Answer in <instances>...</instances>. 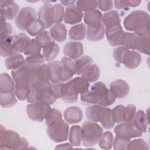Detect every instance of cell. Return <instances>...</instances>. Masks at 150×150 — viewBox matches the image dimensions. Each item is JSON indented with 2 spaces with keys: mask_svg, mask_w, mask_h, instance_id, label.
Wrapping results in <instances>:
<instances>
[{
  "mask_svg": "<svg viewBox=\"0 0 150 150\" xmlns=\"http://www.w3.org/2000/svg\"><path fill=\"white\" fill-rule=\"evenodd\" d=\"M80 100L84 105L94 104L107 107L115 102V97L104 83L98 81L87 93L81 94Z\"/></svg>",
  "mask_w": 150,
  "mask_h": 150,
  "instance_id": "cell-1",
  "label": "cell"
},
{
  "mask_svg": "<svg viewBox=\"0 0 150 150\" xmlns=\"http://www.w3.org/2000/svg\"><path fill=\"white\" fill-rule=\"evenodd\" d=\"M31 65L25 63L21 67L13 70L12 76L15 82V93L19 100H25L29 96L30 90Z\"/></svg>",
  "mask_w": 150,
  "mask_h": 150,
  "instance_id": "cell-2",
  "label": "cell"
},
{
  "mask_svg": "<svg viewBox=\"0 0 150 150\" xmlns=\"http://www.w3.org/2000/svg\"><path fill=\"white\" fill-rule=\"evenodd\" d=\"M125 28L134 33L149 32V15L142 10H136L127 15L124 21Z\"/></svg>",
  "mask_w": 150,
  "mask_h": 150,
  "instance_id": "cell-3",
  "label": "cell"
},
{
  "mask_svg": "<svg viewBox=\"0 0 150 150\" xmlns=\"http://www.w3.org/2000/svg\"><path fill=\"white\" fill-rule=\"evenodd\" d=\"M86 115L87 119L91 122H100L104 128L109 129L114 125L112 110L100 105H93L87 108Z\"/></svg>",
  "mask_w": 150,
  "mask_h": 150,
  "instance_id": "cell-4",
  "label": "cell"
},
{
  "mask_svg": "<svg viewBox=\"0 0 150 150\" xmlns=\"http://www.w3.org/2000/svg\"><path fill=\"white\" fill-rule=\"evenodd\" d=\"M123 46L128 49L149 54V32L141 33L125 32Z\"/></svg>",
  "mask_w": 150,
  "mask_h": 150,
  "instance_id": "cell-5",
  "label": "cell"
},
{
  "mask_svg": "<svg viewBox=\"0 0 150 150\" xmlns=\"http://www.w3.org/2000/svg\"><path fill=\"white\" fill-rule=\"evenodd\" d=\"M0 148L1 149H25L29 146V142L17 132L5 129L1 125Z\"/></svg>",
  "mask_w": 150,
  "mask_h": 150,
  "instance_id": "cell-6",
  "label": "cell"
},
{
  "mask_svg": "<svg viewBox=\"0 0 150 150\" xmlns=\"http://www.w3.org/2000/svg\"><path fill=\"white\" fill-rule=\"evenodd\" d=\"M103 135V128L96 122L86 121L81 127V141L84 146H92L98 143Z\"/></svg>",
  "mask_w": 150,
  "mask_h": 150,
  "instance_id": "cell-7",
  "label": "cell"
},
{
  "mask_svg": "<svg viewBox=\"0 0 150 150\" xmlns=\"http://www.w3.org/2000/svg\"><path fill=\"white\" fill-rule=\"evenodd\" d=\"M52 84L36 88H31L30 94L26 100L28 103H42L49 105L56 101L57 97L54 92Z\"/></svg>",
  "mask_w": 150,
  "mask_h": 150,
  "instance_id": "cell-8",
  "label": "cell"
},
{
  "mask_svg": "<svg viewBox=\"0 0 150 150\" xmlns=\"http://www.w3.org/2000/svg\"><path fill=\"white\" fill-rule=\"evenodd\" d=\"M52 87L58 98H62L67 103H73L77 101L79 93L72 80L65 83H54Z\"/></svg>",
  "mask_w": 150,
  "mask_h": 150,
  "instance_id": "cell-9",
  "label": "cell"
},
{
  "mask_svg": "<svg viewBox=\"0 0 150 150\" xmlns=\"http://www.w3.org/2000/svg\"><path fill=\"white\" fill-rule=\"evenodd\" d=\"M47 127V134L49 137L54 142H61L68 139L69 126L63 119L56 120Z\"/></svg>",
  "mask_w": 150,
  "mask_h": 150,
  "instance_id": "cell-10",
  "label": "cell"
},
{
  "mask_svg": "<svg viewBox=\"0 0 150 150\" xmlns=\"http://www.w3.org/2000/svg\"><path fill=\"white\" fill-rule=\"evenodd\" d=\"M50 110L49 104L42 103H33L26 106L28 117L32 120L40 122L45 120Z\"/></svg>",
  "mask_w": 150,
  "mask_h": 150,
  "instance_id": "cell-11",
  "label": "cell"
},
{
  "mask_svg": "<svg viewBox=\"0 0 150 150\" xmlns=\"http://www.w3.org/2000/svg\"><path fill=\"white\" fill-rule=\"evenodd\" d=\"M37 19V12L30 6L23 7L20 9L15 19L17 28L21 30H26L29 25Z\"/></svg>",
  "mask_w": 150,
  "mask_h": 150,
  "instance_id": "cell-12",
  "label": "cell"
},
{
  "mask_svg": "<svg viewBox=\"0 0 150 150\" xmlns=\"http://www.w3.org/2000/svg\"><path fill=\"white\" fill-rule=\"evenodd\" d=\"M114 131L116 135L130 139L142 135V132L138 129L133 121L121 122V124L115 126Z\"/></svg>",
  "mask_w": 150,
  "mask_h": 150,
  "instance_id": "cell-13",
  "label": "cell"
},
{
  "mask_svg": "<svg viewBox=\"0 0 150 150\" xmlns=\"http://www.w3.org/2000/svg\"><path fill=\"white\" fill-rule=\"evenodd\" d=\"M124 34L125 32L120 24L105 28V35L107 40L112 46H123Z\"/></svg>",
  "mask_w": 150,
  "mask_h": 150,
  "instance_id": "cell-14",
  "label": "cell"
},
{
  "mask_svg": "<svg viewBox=\"0 0 150 150\" xmlns=\"http://www.w3.org/2000/svg\"><path fill=\"white\" fill-rule=\"evenodd\" d=\"M38 15L39 19L43 23L45 29L51 27L54 22V11L51 4H44L39 9Z\"/></svg>",
  "mask_w": 150,
  "mask_h": 150,
  "instance_id": "cell-15",
  "label": "cell"
},
{
  "mask_svg": "<svg viewBox=\"0 0 150 150\" xmlns=\"http://www.w3.org/2000/svg\"><path fill=\"white\" fill-rule=\"evenodd\" d=\"M130 87L128 83L121 79H117L111 83L110 90L115 98H122L128 96Z\"/></svg>",
  "mask_w": 150,
  "mask_h": 150,
  "instance_id": "cell-16",
  "label": "cell"
},
{
  "mask_svg": "<svg viewBox=\"0 0 150 150\" xmlns=\"http://www.w3.org/2000/svg\"><path fill=\"white\" fill-rule=\"evenodd\" d=\"M14 46V36L6 35L1 36L0 54L4 57H9L16 54Z\"/></svg>",
  "mask_w": 150,
  "mask_h": 150,
  "instance_id": "cell-17",
  "label": "cell"
},
{
  "mask_svg": "<svg viewBox=\"0 0 150 150\" xmlns=\"http://www.w3.org/2000/svg\"><path fill=\"white\" fill-rule=\"evenodd\" d=\"M0 8L1 14L8 20H13L19 13V7L13 1H1Z\"/></svg>",
  "mask_w": 150,
  "mask_h": 150,
  "instance_id": "cell-18",
  "label": "cell"
},
{
  "mask_svg": "<svg viewBox=\"0 0 150 150\" xmlns=\"http://www.w3.org/2000/svg\"><path fill=\"white\" fill-rule=\"evenodd\" d=\"M60 62L62 63L61 82L68 81L75 74V59L63 57Z\"/></svg>",
  "mask_w": 150,
  "mask_h": 150,
  "instance_id": "cell-19",
  "label": "cell"
},
{
  "mask_svg": "<svg viewBox=\"0 0 150 150\" xmlns=\"http://www.w3.org/2000/svg\"><path fill=\"white\" fill-rule=\"evenodd\" d=\"M83 45L79 42H69L63 47V53L67 57L77 59L83 54Z\"/></svg>",
  "mask_w": 150,
  "mask_h": 150,
  "instance_id": "cell-20",
  "label": "cell"
},
{
  "mask_svg": "<svg viewBox=\"0 0 150 150\" xmlns=\"http://www.w3.org/2000/svg\"><path fill=\"white\" fill-rule=\"evenodd\" d=\"M105 29L102 23L96 25H88L86 28V37L90 42H97L103 39Z\"/></svg>",
  "mask_w": 150,
  "mask_h": 150,
  "instance_id": "cell-21",
  "label": "cell"
},
{
  "mask_svg": "<svg viewBox=\"0 0 150 150\" xmlns=\"http://www.w3.org/2000/svg\"><path fill=\"white\" fill-rule=\"evenodd\" d=\"M82 18V12L77 6L72 5L66 9L64 16V22L67 24L74 25L81 22Z\"/></svg>",
  "mask_w": 150,
  "mask_h": 150,
  "instance_id": "cell-22",
  "label": "cell"
},
{
  "mask_svg": "<svg viewBox=\"0 0 150 150\" xmlns=\"http://www.w3.org/2000/svg\"><path fill=\"white\" fill-rule=\"evenodd\" d=\"M65 121L70 124L80 122L83 119V111L77 106H71L67 108L63 113Z\"/></svg>",
  "mask_w": 150,
  "mask_h": 150,
  "instance_id": "cell-23",
  "label": "cell"
},
{
  "mask_svg": "<svg viewBox=\"0 0 150 150\" xmlns=\"http://www.w3.org/2000/svg\"><path fill=\"white\" fill-rule=\"evenodd\" d=\"M141 60V56L138 52L128 50L125 54L122 63L125 67L129 69H133L139 66Z\"/></svg>",
  "mask_w": 150,
  "mask_h": 150,
  "instance_id": "cell-24",
  "label": "cell"
},
{
  "mask_svg": "<svg viewBox=\"0 0 150 150\" xmlns=\"http://www.w3.org/2000/svg\"><path fill=\"white\" fill-rule=\"evenodd\" d=\"M49 71V79L52 83L61 82L62 63L59 60L52 61L47 63Z\"/></svg>",
  "mask_w": 150,
  "mask_h": 150,
  "instance_id": "cell-25",
  "label": "cell"
},
{
  "mask_svg": "<svg viewBox=\"0 0 150 150\" xmlns=\"http://www.w3.org/2000/svg\"><path fill=\"white\" fill-rule=\"evenodd\" d=\"M49 33L54 41L62 42L66 39L67 29L63 23H57L50 28Z\"/></svg>",
  "mask_w": 150,
  "mask_h": 150,
  "instance_id": "cell-26",
  "label": "cell"
},
{
  "mask_svg": "<svg viewBox=\"0 0 150 150\" xmlns=\"http://www.w3.org/2000/svg\"><path fill=\"white\" fill-rule=\"evenodd\" d=\"M132 121L140 131L142 133L146 132L149 124L148 112L146 114L142 110H138L135 114Z\"/></svg>",
  "mask_w": 150,
  "mask_h": 150,
  "instance_id": "cell-27",
  "label": "cell"
},
{
  "mask_svg": "<svg viewBox=\"0 0 150 150\" xmlns=\"http://www.w3.org/2000/svg\"><path fill=\"white\" fill-rule=\"evenodd\" d=\"M121 20L118 12L117 11H110L103 15L102 24L105 28L120 25Z\"/></svg>",
  "mask_w": 150,
  "mask_h": 150,
  "instance_id": "cell-28",
  "label": "cell"
},
{
  "mask_svg": "<svg viewBox=\"0 0 150 150\" xmlns=\"http://www.w3.org/2000/svg\"><path fill=\"white\" fill-rule=\"evenodd\" d=\"M100 75L99 67L96 64H92L81 73V77L88 83L94 82L99 79Z\"/></svg>",
  "mask_w": 150,
  "mask_h": 150,
  "instance_id": "cell-29",
  "label": "cell"
},
{
  "mask_svg": "<svg viewBox=\"0 0 150 150\" xmlns=\"http://www.w3.org/2000/svg\"><path fill=\"white\" fill-rule=\"evenodd\" d=\"M86 35V26L84 23H79L73 26L69 32L70 39L74 40H82Z\"/></svg>",
  "mask_w": 150,
  "mask_h": 150,
  "instance_id": "cell-30",
  "label": "cell"
},
{
  "mask_svg": "<svg viewBox=\"0 0 150 150\" xmlns=\"http://www.w3.org/2000/svg\"><path fill=\"white\" fill-rule=\"evenodd\" d=\"M103 15L97 9L86 12L84 15V22L88 25H96L102 23Z\"/></svg>",
  "mask_w": 150,
  "mask_h": 150,
  "instance_id": "cell-31",
  "label": "cell"
},
{
  "mask_svg": "<svg viewBox=\"0 0 150 150\" xmlns=\"http://www.w3.org/2000/svg\"><path fill=\"white\" fill-rule=\"evenodd\" d=\"M59 45L53 42L43 48V55L45 60L50 62L53 61L59 53Z\"/></svg>",
  "mask_w": 150,
  "mask_h": 150,
  "instance_id": "cell-32",
  "label": "cell"
},
{
  "mask_svg": "<svg viewBox=\"0 0 150 150\" xmlns=\"http://www.w3.org/2000/svg\"><path fill=\"white\" fill-rule=\"evenodd\" d=\"M93 62V59L87 55L80 57L75 60V74L77 75L81 73L91 64Z\"/></svg>",
  "mask_w": 150,
  "mask_h": 150,
  "instance_id": "cell-33",
  "label": "cell"
},
{
  "mask_svg": "<svg viewBox=\"0 0 150 150\" xmlns=\"http://www.w3.org/2000/svg\"><path fill=\"white\" fill-rule=\"evenodd\" d=\"M25 63V59L23 56L18 53L9 56L5 60V66L9 70L16 69L23 66Z\"/></svg>",
  "mask_w": 150,
  "mask_h": 150,
  "instance_id": "cell-34",
  "label": "cell"
},
{
  "mask_svg": "<svg viewBox=\"0 0 150 150\" xmlns=\"http://www.w3.org/2000/svg\"><path fill=\"white\" fill-rule=\"evenodd\" d=\"M1 92L15 91V84L11 76L7 73H2L0 76Z\"/></svg>",
  "mask_w": 150,
  "mask_h": 150,
  "instance_id": "cell-35",
  "label": "cell"
},
{
  "mask_svg": "<svg viewBox=\"0 0 150 150\" xmlns=\"http://www.w3.org/2000/svg\"><path fill=\"white\" fill-rule=\"evenodd\" d=\"M31 39L25 33H19L14 36V46L17 52H25L29 42Z\"/></svg>",
  "mask_w": 150,
  "mask_h": 150,
  "instance_id": "cell-36",
  "label": "cell"
},
{
  "mask_svg": "<svg viewBox=\"0 0 150 150\" xmlns=\"http://www.w3.org/2000/svg\"><path fill=\"white\" fill-rule=\"evenodd\" d=\"M69 139L72 146H79L81 142V127L80 125H75L71 127Z\"/></svg>",
  "mask_w": 150,
  "mask_h": 150,
  "instance_id": "cell-37",
  "label": "cell"
},
{
  "mask_svg": "<svg viewBox=\"0 0 150 150\" xmlns=\"http://www.w3.org/2000/svg\"><path fill=\"white\" fill-rule=\"evenodd\" d=\"M15 91L1 92V105L5 108L14 106L18 102Z\"/></svg>",
  "mask_w": 150,
  "mask_h": 150,
  "instance_id": "cell-38",
  "label": "cell"
},
{
  "mask_svg": "<svg viewBox=\"0 0 150 150\" xmlns=\"http://www.w3.org/2000/svg\"><path fill=\"white\" fill-rule=\"evenodd\" d=\"M45 29L42 22L39 19H36L26 28V31L31 36H38Z\"/></svg>",
  "mask_w": 150,
  "mask_h": 150,
  "instance_id": "cell-39",
  "label": "cell"
},
{
  "mask_svg": "<svg viewBox=\"0 0 150 150\" xmlns=\"http://www.w3.org/2000/svg\"><path fill=\"white\" fill-rule=\"evenodd\" d=\"M114 143V137L112 134L109 131H105L98 142L99 146L103 149H111Z\"/></svg>",
  "mask_w": 150,
  "mask_h": 150,
  "instance_id": "cell-40",
  "label": "cell"
},
{
  "mask_svg": "<svg viewBox=\"0 0 150 150\" xmlns=\"http://www.w3.org/2000/svg\"><path fill=\"white\" fill-rule=\"evenodd\" d=\"M77 7L82 12H85L96 9L98 7L97 1L89 0V1H78L76 2Z\"/></svg>",
  "mask_w": 150,
  "mask_h": 150,
  "instance_id": "cell-41",
  "label": "cell"
},
{
  "mask_svg": "<svg viewBox=\"0 0 150 150\" xmlns=\"http://www.w3.org/2000/svg\"><path fill=\"white\" fill-rule=\"evenodd\" d=\"M125 107L123 105H118L115 107L112 110V114L114 121L117 123L125 122Z\"/></svg>",
  "mask_w": 150,
  "mask_h": 150,
  "instance_id": "cell-42",
  "label": "cell"
},
{
  "mask_svg": "<svg viewBox=\"0 0 150 150\" xmlns=\"http://www.w3.org/2000/svg\"><path fill=\"white\" fill-rule=\"evenodd\" d=\"M77 91L79 94H84L87 93L88 91L89 88V83L84 80L82 77H76L72 79Z\"/></svg>",
  "mask_w": 150,
  "mask_h": 150,
  "instance_id": "cell-43",
  "label": "cell"
},
{
  "mask_svg": "<svg viewBox=\"0 0 150 150\" xmlns=\"http://www.w3.org/2000/svg\"><path fill=\"white\" fill-rule=\"evenodd\" d=\"M35 39L42 48H43L49 43L54 42V40L52 38L49 32L45 30L36 36Z\"/></svg>",
  "mask_w": 150,
  "mask_h": 150,
  "instance_id": "cell-44",
  "label": "cell"
},
{
  "mask_svg": "<svg viewBox=\"0 0 150 150\" xmlns=\"http://www.w3.org/2000/svg\"><path fill=\"white\" fill-rule=\"evenodd\" d=\"M41 47L36 39H31L25 50L24 54L26 56H32L40 53Z\"/></svg>",
  "mask_w": 150,
  "mask_h": 150,
  "instance_id": "cell-45",
  "label": "cell"
},
{
  "mask_svg": "<svg viewBox=\"0 0 150 150\" xmlns=\"http://www.w3.org/2000/svg\"><path fill=\"white\" fill-rule=\"evenodd\" d=\"M127 149H149L148 144L142 138L134 139L129 141L127 146Z\"/></svg>",
  "mask_w": 150,
  "mask_h": 150,
  "instance_id": "cell-46",
  "label": "cell"
},
{
  "mask_svg": "<svg viewBox=\"0 0 150 150\" xmlns=\"http://www.w3.org/2000/svg\"><path fill=\"white\" fill-rule=\"evenodd\" d=\"M130 139L116 135L114 140V149L115 150H124L126 149Z\"/></svg>",
  "mask_w": 150,
  "mask_h": 150,
  "instance_id": "cell-47",
  "label": "cell"
},
{
  "mask_svg": "<svg viewBox=\"0 0 150 150\" xmlns=\"http://www.w3.org/2000/svg\"><path fill=\"white\" fill-rule=\"evenodd\" d=\"M60 119H62V114L61 112L56 108H51L45 118V124L47 126L50 123Z\"/></svg>",
  "mask_w": 150,
  "mask_h": 150,
  "instance_id": "cell-48",
  "label": "cell"
},
{
  "mask_svg": "<svg viewBox=\"0 0 150 150\" xmlns=\"http://www.w3.org/2000/svg\"><path fill=\"white\" fill-rule=\"evenodd\" d=\"M45 61V59L43 55L40 53L29 56L25 59L26 63L32 66H38L44 63Z\"/></svg>",
  "mask_w": 150,
  "mask_h": 150,
  "instance_id": "cell-49",
  "label": "cell"
},
{
  "mask_svg": "<svg viewBox=\"0 0 150 150\" xmlns=\"http://www.w3.org/2000/svg\"><path fill=\"white\" fill-rule=\"evenodd\" d=\"M54 11V22L56 24L60 23L64 19V9L62 5L60 4H56L53 5Z\"/></svg>",
  "mask_w": 150,
  "mask_h": 150,
  "instance_id": "cell-50",
  "label": "cell"
},
{
  "mask_svg": "<svg viewBox=\"0 0 150 150\" xmlns=\"http://www.w3.org/2000/svg\"><path fill=\"white\" fill-rule=\"evenodd\" d=\"M128 50V49L124 46H120L118 47H116L113 51V56L114 59L117 62L122 63L125 54Z\"/></svg>",
  "mask_w": 150,
  "mask_h": 150,
  "instance_id": "cell-51",
  "label": "cell"
},
{
  "mask_svg": "<svg viewBox=\"0 0 150 150\" xmlns=\"http://www.w3.org/2000/svg\"><path fill=\"white\" fill-rule=\"evenodd\" d=\"M136 114V106L134 104H128L125 107V122L132 121Z\"/></svg>",
  "mask_w": 150,
  "mask_h": 150,
  "instance_id": "cell-52",
  "label": "cell"
},
{
  "mask_svg": "<svg viewBox=\"0 0 150 150\" xmlns=\"http://www.w3.org/2000/svg\"><path fill=\"white\" fill-rule=\"evenodd\" d=\"M98 7L103 12L110 11L113 8V1L111 0L97 1Z\"/></svg>",
  "mask_w": 150,
  "mask_h": 150,
  "instance_id": "cell-53",
  "label": "cell"
},
{
  "mask_svg": "<svg viewBox=\"0 0 150 150\" xmlns=\"http://www.w3.org/2000/svg\"><path fill=\"white\" fill-rule=\"evenodd\" d=\"M1 23V36L10 35L12 33V28L11 24L8 22H2Z\"/></svg>",
  "mask_w": 150,
  "mask_h": 150,
  "instance_id": "cell-54",
  "label": "cell"
},
{
  "mask_svg": "<svg viewBox=\"0 0 150 150\" xmlns=\"http://www.w3.org/2000/svg\"><path fill=\"white\" fill-rule=\"evenodd\" d=\"M115 8L118 10H128L129 6V1H114Z\"/></svg>",
  "mask_w": 150,
  "mask_h": 150,
  "instance_id": "cell-55",
  "label": "cell"
},
{
  "mask_svg": "<svg viewBox=\"0 0 150 150\" xmlns=\"http://www.w3.org/2000/svg\"><path fill=\"white\" fill-rule=\"evenodd\" d=\"M72 145L69 144V143H66V144H63L61 145H58L57 146H56L55 149H69V148H72Z\"/></svg>",
  "mask_w": 150,
  "mask_h": 150,
  "instance_id": "cell-56",
  "label": "cell"
},
{
  "mask_svg": "<svg viewBox=\"0 0 150 150\" xmlns=\"http://www.w3.org/2000/svg\"><path fill=\"white\" fill-rule=\"evenodd\" d=\"M60 2L62 5L64 6H72L75 2L76 1H60Z\"/></svg>",
  "mask_w": 150,
  "mask_h": 150,
  "instance_id": "cell-57",
  "label": "cell"
},
{
  "mask_svg": "<svg viewBox=\"0 0 150 150\" xmlns=\"http://www.w3.org/2000/svg\"><path fill=\"white\" fill-rule=\"evenodd\" d=\"M141 3V1H135L131 0L129 1V6L130 7H137Z\"/></svg>",
  "mask_w": 150,
  "mask_h": 150,
  "instance_id": "cell-58",
  "label": "cell"
}]
</instances>
